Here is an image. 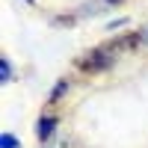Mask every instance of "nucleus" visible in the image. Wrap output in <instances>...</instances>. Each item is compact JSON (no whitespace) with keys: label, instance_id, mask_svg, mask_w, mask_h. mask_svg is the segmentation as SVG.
Instances as JSON below:
<instances>
[{"label":"nucleus","instance_id":"1","mask_svg":"<svg viewBox=\"0 0 148 148\" xmlns=\"http://www.w3.org/2000/svg\"><path fill=\"white\" fill-rule=\"evenodd\" d=\"M116 59L119 56L110 51L107 45H98V47H92V51H86L83 56H77V68L83 74H101V71H107L110 65H113Z\"/></svg>","mask_w":148,"mask_h":148},{"label":"nucleus","instance_id":"2","mask_svg":"<svg viewBox=\"0 0 148 148\" xmlns=\"http://www.w3.org/2000/svg\"><path fill=\"white\" fill-rule=\"evenodd\" d=\"M142 42H139V30L136 33H121L119 39H113V42H107V47L113 51L116 56H121V53H130V51H136Z\"/></svg>","mask_w":148,"mask_h":148},{"label":"nucleus","instance_id":"3","mask_svg":"<svg viewBox=\"0 0 148 148\" xmlns=\"http://www.w3.org/2000/svg\"><path fill=\"white\" fill-rule=\"evenodd\" d=\"M56 125H59V119L56 116H42L39 121H36V136H39L42 142H51L53 139V133H56Z\"/></svg>","mask_w":148,"mask_h":148},{"label":"nucleus","instance_id":"4","mask_svg":"<svg viewBox=\"0 0 148 148\" xmlns=\"http://www.w3.org/2000/svg\"><path fill=\"white\" fill-rule=\"evenodd\" d=\"M12 77H15V71H12V62H9V56H0V83H12Z\"/></svg>","mask_w":148,"mask_h":148},{"label":"nucleus","instance_id":"5","mask_svg":"<svg viewBox=\"0 0 148 148\" xmlns=\"http://www.w3.org/2000/svg\"><path fill=\"white\" fill-rule=\"evenodd\" d=\"M0 148H21V139L6 130V133H0Z\"/></svg>","mask_w":148,"mask_h":148},{"label":"nucleus","instance_id":"6","mask_svg":"<svg viewBox=\"0 0 148 148\" xmlns=\"http://www.w3.org/2000/svg\"><path fill=\"white\" fill-rule=\"evenodd\" d=\"M65 92H68V80H59V83L53 86V92H51V98H47V101H51V104H56Z\"/></svg>","mask_w":148,"mask_h":148},{"label":"nucleus","instance_id":"7","mask_svg":"<svg viewBox=\"0 0 148 148\" xmlns=\"http://www.w3.org/2000/svg\"><path fill=\"white\" fill-rule=\"evenodd\" d=\"M139 42H142V47H148V24L139 27Z\"/></svg>","mask_w":148,"mask_h":148},{"label":"nucleus","instance_id":"8","mask_svg":"<svg viewBox=\"0 0 148 148\" xmlns=\"http://www.w3.org/2000/svg\"><path fill=\"white\" fill-rule=\"evenodd\" d=\"M125 24H127L125 18H119V21H110V24H107V30H119V27H125Z\"/></svg>","mask_w":148,"mask_h":148},{"label":"nucleus","instance_id":"9","mask_svg":"<svg viewBox=\"0 0 148 148\" xmlns=\"http://www.w3.org/2000/svg\"><path fill=\"white\" fill-rule=\"evenodd\" d=\"M104 3H110V6H116V3H121V0H104Z\"/></svg>","mask_w":148,"mask_h":148},{"label":"nucleus","instance_id":"10","mask_svg":"<svg viewBox=\"0 0 148 148\" xmlns=\"http://www.w3.org/2000/svg\"><path fill=\"white\" fill-rule=\"evenodd\" d=\"M56 148H68V145H56Z\"/></svg>","mask_w":148,"mask_h":148},{"label":"nucleus","instance_id":"11","mask_svg":"<svg viewBox=\"0 0 148 148\" xmlns=\"http://www.w3.org/2000/svg\"><path fill=\"white\" fill-rule=\"evenodd\" d=\"M27 3H36V0H27Z\"/></svg>","mask_w":148,"mask_h":148}]
</instances>
